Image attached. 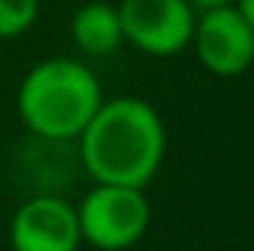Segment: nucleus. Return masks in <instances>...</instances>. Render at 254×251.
Returning <instances> with one entry per match:
<instances>
[{
    "label": "nucleus",
    "instance_id": "obj_1",
    "mask_svg": "<svg viewBox=\"0 0 254 251\" xmlns=\"http://www.w3.org/2000/svg\"><path fill=\"white\" fill-rule=\"evenodd\" d=\"M77 142L80 163L95 184L145 189L166 160V125L160 113L133 95L104 98Z\"/></svg>",
    "mask_w": 254,
    "mask_h": 251
},
{
    "label": "nucleus",
    "instance_id": "obj_2",
    "mask_svg": "<svg viewBox=\"0 0 254 251\" xmlns=\"http://www.w3.org/2000/svg\"><path fill=\"white\" fill-rule=\"evenodd\" d=\"M101 101L104 92L89 65L71 57H51L24 74L15 107L33 136L63 145L83 133Z\"/></svg>",
    "mask_w": 254,
    "mask_h": 251
},
{
    "label": "nucleus",
    "instance_id": "obj_3",
    "mask_svg": "<svg viewBox=\"0 0 254 251\" xmlns=\"http://www.w3.org/2000/svg\"><path fill=\"white\" fill-rule=\"evenodd\" d=\"M80 237L98 251H127L142 243L151 225L145 189L95 184L77 204Z\"/></svg>",
    "mask_w": 254,
    "mask_h": 251
},
{
    "label": "nucleus",
    "instance_id": "obj_4",
    "mask_svg": "<svg viewBox=\"0 0 254 251\" xmlns=\"http://www.w3.org/2000/svg\"><path fill=\"white\" fill-rule=\"evenodd\" d=\"M119 21L125 42L148 57H175L187 51L198 9L190 0H122Z\"/></svg>",
    "mask_w": 254,
    "mask_h": 251
},
{
    "label": "nucleus",
    "instance_id": "obj_5",
    "mask_svg": "<svg viewBox=\"0 0 254 251\" xmlns=\"http://www.w3.org/2000/svg\"><path fill=\"white\" fill-rule=\"evenodd\" d=\"M190 48L213 77H240L254 65V30L234 3L198 9Z\"/></svg>",
    "mask_w": 254,
    "mask_h": 251
},
{
    "label": "nucleus",
    "instance_id": "obj_6",
    "mask_svg": "<svg viewBox=\"0 0 254 251\" xmlns=\"http://www.w3.org/2000/svg\"><path fill=\"white\" fill-rule=\"evenodd\" d=\"M12 251H77L83 246L77 207L60 195H30L9 219Z\"/></svg>",
    "mask_w": 254,
    "mask_h": 251
},
{
    "label": "nucleus",
    "instance_id": "obj_7",
    "mask_svg": "<svg viewBox=\"0 0 254 251\" xmlns=\"http://www.w3.org/2000/svg\"><path fill=\"white\" fill-rule=\"evenodd\" d=\"M68 30L74 45L89 57H110L125 45L119 9L104 0H89L86 6H80L71 15Z\"/></svg>",
    "mask_w": 254,
    "mask_h": 251
},
{
    "label": "nucleus",
    "instance_id": "obj_8",
    "mask_svg": "<svg viewBox=\"0 0 254 251\" xmlns=\"http://www.w3.org/2000/svg\"><path fill=\"white\" fill-rule=\"evenodd\" d=\"M39 0H0V39H18L33 30Z\"/></svg>",
    "mask_w": 254,
    "mask_h": 251
},
{
    "label": "nucleus",
    "instance_id": "obj_9",
    "mask_svg": "<svg viewBox=\"0 0 254 251\" xmlns=\"http://www.w3.org/2000/svg\"><path fill=\"white\" fill-rule=\"evenodd\" d=\"M234 6L243 12V18L252 24V30H254V0H234Z\"/></svg>",
    "mask_w": 254,
    "mask_h": 251
},
{
    "label": "nucleus",
    "instance_id": "obj_10",
    "mask_svg": "<svg viewBox=\"0 0 254 251\" xmlns=\"http://www.w3.org/2000/svg\"><path fill=\"white\" fill-rule=\"evenodd\" d=\"M195 9H210V6H222V3H234V0H190Z\"/></svg>",
    "mask_w": 254,
    "mask_h": 251
}]
</instances>
